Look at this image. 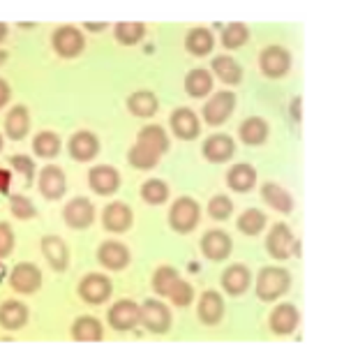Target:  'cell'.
Instances as JSON below:
<instances>
[{
    "mask_svg": "<svg viewBox=\"0 0 344 356\" xmlns=\"http://www.w3.org/2000/svg\"><path fill=\"white\" fill-rule=\"evenodd\" d=\"M197 315L206 326H215L222 322V317H224V298H222L220 291L206 289L204 294L199 296Z\"/></svg>",
    "mask_w": 344,
    "mask_h": 356,
    "instance_id": "e0dca14e",
    "label": "cell"
},
{
    "mask_svg": "<svg viewBox=\"0 0 344 356\" xmlns=\"http://www.w3.org/2000/svg\"><path fill=\"white\" fill-rule=\"evenodd\" d=\"M72 338H74L76 343H99V340L104 338L102 322L90 315L76 317L74 324H72Z\"/></svg>",
    "mask_w": 344,
    "mask_h": 356,
    "instance_id": "d4e9b609",
    "label": "cell"
},
{
    "mask_svg": "<svg viewBox=\"0 0 344 356\" xmlns=\"http://www.w3.org/2000/svg\"><path fill=\"white\" fill-rule=\"evenodd\" d=\"M14 250V232L7 222H0V259L12 254Z\"/></svg>",
    "mask_w": 344,
    "mask_h": 356,
    "instance_id": "bcb514c9",
    "label": "cell"
},
{
    "mask_svg": "<svg viewBox=\"0 0 344 356\" xmlns=\"http://www.w3.org/2000/svg\"><path fill=\"white\" fill-rule=\"evenodd\" d=\"M291 54L284 47H266L259 56V67L268 79H282L291 70Z\"/></svg>",
    "mask_w": 344,
    "mask_h": 356,
    "instance_id": "8992f818",
    "label": "cell"
},
{
    "mask_svg": "<svg viewBox=\"0 0 344 356\" xmlns=\"http://www.w3.org/2000/svg\"><path fill=\"white\" fill-rule=\"evenodd\" d=\"M127 160H130V165L134 169H141V172H148V169H155L157 162H160V155L148 151V148H143L139 144H134L130 148V153H127Z\"/></svg>",
    "mask_w": 344,
    "mask_h": 356,
    "instance_id": "ab89813d",
    "label": "cell"
},
{
    "mask_svg": "<svg viewBox=\"0 0 344 356\" xmlns=\"http://www.w3.org/2000/svg\"><path fill=\"white\" fill-rule=\"evenodd\" d=\"M169 298L176 308H188V305H192V301H195V287H192L188 280L178 277V280L174 282V287H171V291H169Z\"/></svg>",
    "mask_w": 344,
    "mask_h": 356,
    "instance_id": "b9f144b4",
    "label": "cell"
},
{
    "mask_svg": "<svg viewBox=\"0 0 344 356\" xmlns=\"http://www.w3.org/2000/svg\"><path fill=\"white\" fill-rule=\"evenodd\" d=\"M249 282H252V273L245 264H234L222 273V289L229 296H243L249 289Z\"/></svg>",
    "mask_w": 344,
    "mask_h": 356,
    "instance_id": "7402d4cb",
    "label": "cell"
},
{
    "mask_svg": "<svg viewBox=\"0 0 344 356\" xmlns=\"http://www.w3.org/2000/svg\"><path fill=\"white\" fill-rule=\"evenodd\" d=\"M293 232L289 225L284 222H275L270 227L268 236H266V250L270 257H275L279 261L289 259L291 257V250H293Z\"/></svg>",
    "mask_w": 344,
    "mask_h": 356,
    "instance_id": "9c48e42d",
    "label": "cell"
},
{
    "mask_svg": "<svg viewBox=\"0 0 344 356\" xmlns=\"http://www.w3.org/2000/svg\"><path fill=\"white\" fill-rule=\"evenodd\" d=\"M254 291L261 301H277L279 296H284L286 291L291 287V275L286 268H279V266H266L259 270L256 275V284H254Z\"/></svg>",
    "mask_w": 344,
    "mask_h": 356,
    "instance_id": "6da1fadb",
    "label": "cell"
},
{
    "mask_svg": "<svg viewBox=\"0 0 344 356\" xmlns=\"http://www.w3.org/2000/svg\"><path fill=\"white\" fill-rule=\"evenodd\" d=\"M236 227H238V232L245 234V236H256V234H261L263 227H266V216H263L259 209H247L236 220Z\"/></svg>",
    "mask_w": 344,
    "mask_h": 356,
    "instance_id": "8d00e7d4",
    "label": "cell"
},
{
    "mask_svg": "<svg viewBox=\"0 0 344 356\" xmlns=\"http://www.w3.org/2000/svg\"><path fill=\"white\" fill-rule=\"evenodd\" d=\"M42 254L54 270H65L69 264V248L60 236H44L42 238Z\"/></svg>",
    "mask_w": 344,
    "mask_h": 356,
    "instance_id": "cb8c5ba5",
    "label": "cell"
},
{
    "mask_svg": "<svg viewBox=\"0 0 344 356\" xmlns=\"http://www.w3.org/2000/svg\"><path fill=\"white\" fill-rule=\"evenodd\" d=\"M202 222V209L192 197H178L169 209V225L176 234H192Z\"/></svg>",
    "mask_w": 344,
    "mask_h": 356,
    "instance_id": "7a4b0ae2",
    "label": "cell"
},
{
    "mask_svg": "<svg viewBox=\"0 0 344 356\" xmlns=\"http://www.w3.org/2000/svg\"><path fill=\"white\" fill-rule=\"evenodd\" d=\"M10 97H12V90H10V86H7V81L5 79H0V109L10 102Z\"/></svg>",
    "mask_w": 344,
    "mask_h": 356,
    "instance_id": "7dc6e473",
    "label": "cell"
},
{
    "mask_svg": "<svg viewBox=\"0 0 344 356\" xmlns=\"http://www.w3.org/2000/svg\"><path fill=\"white\" fill-rule=\"evenodd\" d=\"M141 199L150 206H162L169 199V185L160 178H148L141 185Z\"/></svg>",
    "mask_w": 344,
    "mask_h": 356,
    "instance_id": "f35d334b",
    "label": "cell"
},
{
    "mask_svg": "<svg viewBox=\"0 0 344 356\" xmlns=\"http://www.w3.org/2000/svg\"><path fill=\"white\" fill-rule=\"evenodd\" d=\"M213 47H215V38L208 28H192L188 33V38H185V49H188L192 56H197V58L208 56L213 51Z\"/></svg>",
    "mask_w": 344,
    "mask_h": 356,
    "instance_id": "d6a6232c",
    "label": "cell"
},
{
    "mask_svg": "<svg viewBox=\"0 0 344 356\" xmlns=\"http://www.w3.org/2000/svg\"><path fill=\"white\" fill-rule=\"evenodd\" d=\"M10 284L19 294H35L42 287V273L40 268L31 264V261H21L12 268L10 273Z\"/></svg>",
    "mask_w": 344,
    "mask_h": 356,
    "instance_id": "7c38bea8",
    "label": "cell"
},
{
    "mask_svg": "<svg viewBox=\"0 0 344 356\" xmlns=\"http://www.w3.org/2000/svg\"><path fill=\"white\" fill-rule=\"evenodd\" d=\"M178 277L181 275H178V270L174 266H160L153 273V291L160 296H169V291Z\"/></svg>",
    "mask_w": 344,
    "mask_h": 356,
    "instance_id": "60d3db41",
    "label": "cell"
},
{
    "mask_svg": "<svg viewBox=\"0 0 344 356\" xmlns=\"http://www.w3.org/2000/svg\"><path fill=\"white\" fill-rule=\"evenodd\" d=\"M137 144L157 153V155H162L169 151V134L164 132V127H160V125H146V127H141Z\"/></svg>",
    "mask_w": 344,
    "mask_h": 356,
    "instance_id": "1f68e13d",
    "label": "cell"
},
{
    "mask_svg": "<svg viewBox=\"0 0 344 356\" xmlns=\"http://www.w3.org/2000/svg\"><path fill=\"white\" fill-rule=\"evenodd\" d=\"M28 322V308L21 301H5L0 305V326L7 331L24 329Z\"/></svg>",
    "mask_w": 344,
    "mask_h": 356,
    "instance_id": "f546056e",
    "label": "cell"
},
{
    "mask_svg": "<svg viewBox=\"0 0 344 356\" xmlns=\"http://www.w3.org/2000/svg\"><path fill=\"white\" fill-rule=\"evenodd\" d=\"M169 123H171V132L183 141H192L202 134V120H199L197 113L188 109V106H178V109L171 113Z\"/></svg>",
    "mask_w": 344,
    "mask_h": 356,
    "instance_id": "8fae6325",
    "label": "cell"
},
{
    "mask_svg": "<svg viewBox=\"0 0 344 356\" xmlns=\"http://www.w3.org/2000/svg\"><path fill=\"white\" fill-rule=\"evenodd\" d=\"M113 35H116L118 44L134 47L146 38V26L139 24V21H120V24L113 26Z\"/></svg>",
    "mask_w": 344,
    "mask_h": 356,
    "instance_id": "d590c367",
    "label": "cell"
},
{
    "mask_svg": "<svg viewBox=\"0 0 344 356\" xmlns=\"http://www.w3.org/2000/svg\"><path fill=\"white\" fill-rule=\"evenodd\" d=\"M139 322L150 333L164 336L171 329V310L157 298H148V301H143V305H139Z\"/></svg>",
    "mask_w": 344,
    "mask_h": 356,
    "instance_id": "3957f363",
    "label": "cell"
},
{
    "mask_svg": "<svg viewBox=\"0 0 344 356\" xmlns=\"http://www.w3.org/2000/svg\"><path fill=\"white\" fill-rule=\"evenodd\" d=\"M60 146H63L60 137L56 132H51V130H44V132L35 134V139H33V151L42 160H54L56 155L60 153Z\"/></svg>",
    "mask_w": 344,
    "mask_h": 356,
    "instance_id": "e575fe53",
    "label": "cell"
},
{
    "mask_svg": "<svg viewBox=\"0 0 344 356\" xmlns=\"http://www.w3.org/2000/svg\"><path fill=\"white\" fill-rule=\"evenodd\" d=\"M227 185L234 192H249L256 185V169L252 165H245V162L234 165L227 172Z\"/></svg>",
    "mask_w": 344,
    "mask_h": 356,
    "instance_id": "4dcf8cb0",
    "label": "cell"
},
{
    "mask_svg": "<svg viewBox=\"0 0 344 356\" xmlns=\"http://www.w3.org/2000/svg\"><path fill=\"white\" fill-rule=\"evenodd\" d=\"M10 165H12L14 172L26 178L28 185L33 183V178H35V162L28 158V155H14V158H10Z\"/></svg>",
    "mask_w": 344,
    "mask_h": 356,
    "instance_id": "f6af8a7d",
    "label": "cell"
},
{
    "mask_svg": "<svg viewBox=\"0 0 344 356\" xmlns=\"http://www.w3.org/2000/svg\"><path fill=\"white\" fill-rule=\"evenodd\" d=\"M5 277V266H3V261H0V280Z\"/></svg>",
    "mask_w": 344,
    "mask_h": 356,
    "instance_id": "db71d44e",
    "label": "cell"
},
{
    "mask_svg": "<svg viewBox=\"0 0 344 356\" xmlns=\"http://www.w3.org/2000/svg\"><path fill=\"white\" fill-rule=\"evenodd\" d=\"M132 209L123 202H111L109 206H104L102 213V225L106 232L111 234H125L132 227Z\"/></svg>",
    "mask_w": 344,
    "mask_h": 356,
    "instance_id": "ac0fdd59",
    "label": "cell"
},
{
    "mask_svg": "<svg viewBox=\"0 0 344 356\" xmlns=\"http://www.w3.org/2000/svg\"><path fill=\"white\" fill-rule=\"evenodd\" d=\"M211 67H213V74L218 76L222 83H227V86H238L243 81V67L234 56H229V54L215 56Z\"/></svg>",
    "mask_w": 344,
    "mask_h": 356,
    "instance_id": "603a6c76",
    "label": "cell"
},
{
    "mask_svg": "<svg viewBox=\"0 0 344 356\" xmlns=\"http://www.w3.org/2000/svg\"><path fill=\"white\" fill-rule=\"evenodd\" d=\"M298 324H300V312L291 303H279L268 317V326L275 336H291L298 329Z\"/></svg>",
    "mask_w": 344,
    "mask_h": 356,
    "instance_id": "9a60e30c",
    "label": "cell"
},
{
    "mask_svg": "<svg viewBox=\"0 0 344 356\" xmlns=\"http://www.w3.org/2000/svg\"><path fill=\"white\" fill-rule=\"evenodd\" d=\"M249 40V31L243 21H234V24H227L224 31H222V47L234 51V49H240L245 42Z\"/></svg>",
    "mask_w": 344,
    "mask_h": 356,
    "instance_id": "74e56055",
    "label": "cell"
},
{
    "mask_svg": "<svg viewBox=\"0 0 344 356\" xmlns=\"http://www.w3.org/2000/svg\"><path fill=\"white\" fill-rule=\"evenodd\" d=\"M231 213H234V202L227 195H215L208 202V216L213 220H229Z\"/></svg>",
    "mask_w": 344,
    "mask_h": 356,
    "instance_id": "7bdbcfd3",
    "label": "cell"
},
{
    "mask_svg": "<svg viewBox=\"0 0 344 356\" xmlns=\"http://www.w3.org/2000/svg\"><path fill=\"white\" fill-rule=\"evenodd\" d=\"M85 28H88V31H92V33H97V31H104L106 24H85Z\"/></svg>",
    "mask_w": 344,
    "mask_h": 356,
    "instance_id": "f907efd6",
    "label": "cell"
},
{
    "mask_svg": "<svg viewBox=\"0 0 344 356\" xmlns=\"http://www.w3.org/2000/svg\"><path fill=\"white\" fill-rule=\"evenodd\" d=\"M5 132L12 141H21L28 137V132H31V113H28L24 104L12 106V111L7 113Z\"/></svg>",
    "mask_w": 344,
    "mask_h": 356,
    "instance_id": "484cf974",
    "label": "cell"
},
{
    "mask_svg": "<svg viewBox=\"0 0 344 356\" xmlns=\"http://www.w3.org/2000/svg\"><path fill=\"white\" fill-rule=\"evenodd\" d=\"M7 185H10V174L0 169V192H7Z\"/></svg>",
    "mask_w": 344,
    "mask_h": 356,
    "instance_id": "681fc988",
    "label": "cell"
},
{
    "mask_svg": "<svg viewBox=\"0 0 344 356\" xmlns=\"http://www.w3.org/2000/svg\"><path fill=\"white\" fill-rule=\"evenodd\" d=\"M0 151H3V134H0Z\"/></svg>",
    "mask_w": 344,
    "mask_h": 356,
    "instance_id": "11a10c76",
    "label": "cell"
},
{
    "mask_svg": "<svg viewBox=\"0 0 344 356\" xmlns=\"http://www.w3.org/2000/svg\"><path fill=\"white\" fill-rule=\"evenodd\" d=\"M88 185L90 190L99 197L116 195L120 188V174L116 167L111 165H97L88 172Z\"/></svg>",
    "mask_w": 344,
    "mask_h": 356,
    "instance_id": "ba28073f",
    "label": "cell"
},
{
    "mask_svg": "<svg viewBox=\"0 0 344 356\" xmlns=\"http://www.w3.org/2000/svg\"><path fill=\"white\" fill-rule=\"evenodd\" d=\"M109 326L116 331H132L139 324V303H134L132 298H120L109 308Z\"/></svg>",
    "mask_w": 344,
    "mask_h": 356,
    "instance_id": "30bf717a",
    "label": "cell"
},
{
    "mask_svg": "<svg viewBox=\"0 0 344 356\" xmlns=\"http://www.w3.org/2000/svg\"><path fill=\"white\" fill-rule=\"evenodd\" d=\"M65 190H67V181H65V172H63L60 167L47 165L44 169H42V172H40V192H42V197L56 202V199L65 197Z\"/></svg>",
    "mask_w": 344,
    "mask_h": 356,
    "instance_id": "44dd1931",
    "label": "cell"
},
{
    "mask_svg": "<svg viewBox=\"0 0 344 356\" xmlns=\"http://www.w3.org/2000/svg\"><path fill=\"white\" fill-rule=\"evenodd\" d=\"M5 60H7V51H3V49H0V67L5 65Z\"/></svg>",
    "mask_w": 344,
    "mask_h": 356,
    "instance_id": "f5cc1de1",
    "label": "cell"
},
{
    "mask_svg": "<svg viewBox=\"0 0 344 356\" xmlns=\"http://www.w3.org/2000/svg\"><path fill=\"white\" fill-rule=\"evenodd\" d=\"M7 38V24H3V21H0V42H3Z\"/></svg>",
    "mask_w": 344,
    "mask_h": 356,
    "instance_id": "816d5d0a",
    "label": "cell"
},
{
    "mask_svg": "<svg viewBox=\"0 0 344 356\" xmlns=\"http://www.w3.org/2000/svg\"><path fill=\"white\" fill-rule=\"evenodd\" d=\"M300 102H303L300 97H296V99L291 102V118L296 120V123H300Z\"/></svg>",
    "mask_w": 344,
    "mask_h": 356,
    "instance_id": "c3c4849f",
    "label": "cell"
},
{
    "mask_svg": "<svg viewBox=\"0 0 344 356\" xmlns=\"http://www.w3.org/2000/svg\"><path fill=\"white\" fill-rule=\"evenodd\" d=\"M231 248H234L231 236L222 229L206 232L202 238V252H204V257L211 261H224L229 254H231Z\"/></svg>",
    "mask_w": 344,
    "mask_h": 356,
    "instance_id": "2e32d148",
    "label": "cell"
},
{
    "mask_svg": "<svg viewBox=\"0 0 344 356\" xmlns=\"http://www.w3.org/2000/svg\"><path fill=\"white\" fill-rule=\"evenodd\" d=\"M10 211H12V216L19 218V220H31V218L38 216L33 202L24 195H12L10 197Z\"/></svg>",
    "mask_w": 344,
    "mask_h": 356,
    "instance_id": "ee69618b",
    "label": "cell"
},
{
    "mask_svg": "<svg viewBox=\"0 0 344 356\" xmlns=\"http://www.w3.org/2000/svg\"><path fill=\"white\" fill-rule=\"evenodd\" d=\"M236 111V95L231 90H218L204 104V120L206 125H224L231 113Z\"/></svg>",
    "mask_w": 344,
    "mask_h": 356,
    "instance_id": "5b68a950",
    "label": "cell"
},
{
    "mask_svg": "<svg viewBox=\"0 0 344 356\" xmlns=\"http://www.w3.org/2000/svg\"><path fill=\"white\" fill-rule=\"evenodd\" d=\"M185 90L190 97H206L213 90V74L204 67H197L185 76Z\"/></svg>",
    "mask_w": 344,
    "mask_h": 356,
    "instance_id": "836d02e7",
    "label": "cell"
},
{
    "mask_svg": "<svg viewBox=\"0 0 344 356\" xmlns=\"http://www.w3.org/2000/svg\"><path fill=\"white\" fill-rule=\"evenodd\" d=\"M51 44L60 58H76L85 49V40H83V33L79 31L76 26H60V28H56Z\"/></svg>",
    "mask_w": 344,
    "mask_h": 356,
    "instance_id": "52a82bcc",
    "label": "cell"
},
{
    "mask_svg": "<svg viewBox=\"0 0 344 356\" xmlns=\"http://www.w3.org/2000/svg\"><path fill=\"white\" fill-rule=\"evenodd\" d=\"M63 218H65V225L72 227V229H85L95 220V206H92L90 199L74 197L63 209Z\"/></svg>",
    "mask_w": 344,
    "mask_h": 356,
    "instance_id": "4fadbf2b",
    "label": "cell"
},
{
    "mask_svg": "<svg viewBox=\"0 0 344 356\" xmlns=\"http://www.w3.org/2000/svg\"><path fill=\"white\" fill-rule=\"evenodd\" d=\"M127 109L137 118H153L160 109V99L153 90H137L127 97Z\"/></svg>",
    "mask_w": 344,
    "mask_h": 356,
    "instance_id": "4316f807",
    "label": "cell"
},
{
    "mask_svg": "<svg viewBox=\"0 0 344 356\" xmlns=\"http://www.w3.org/2000/svg\"><path fill=\"white\" fill-rule=\"evenodd\" d=\"M261 199L277 213H291L293 211L291 192L284 190L282 185H277V183H263L261 185Z\"/></svg>",
    "mask_w": 344,
    "mask_h": 356,
    "instance_id": "f1b7e54d",
    "label": "cell"
},
{
    "mask_svg": "<svg viewBox=\"0 0 344 356\" xmlns=\"http://www.w3.org/2000/svg\"><path fill=\"white\" fill-rule=\"evenodd\" d=\"M268 132H270V127H268L266 120H263L261 116H252V118H247L240 123L238 137L245 146H261L263 141L268 139Z\"/></svg>",
    "mask_w": 344,
    "mask_h": 356,
    "instance_id": "83f0119b",
    "label": "cell"
},
{
    "mask_svg": "<svg viewBox=\"0 0 344 356\" xmlns=\"http://www.w3.org/2000/svg\"><path fill=\"white\" fill-rule=\"evenodd\" d=\"M132 254H130V248L120 241H104L102 245L97 248V261L102 264L106 270H123L130 264Z\"/></svg>",
    "mask_w": 344,
    "mask_h": 356,
    "instance_id": "5bb4252c",
    "label": "cell"
},
{
    "mask_svg": "<svg viewBox=\"0 0 344 356\" xmlns=\"http://www.w3.org/2000/svg\"><path fill=\"white\" fill-rule=\"evenodd\" d=\"M204 158L213 165H224L234 158L236 153V144L229 134H211L206 141H204Z\"/></svg>",
    "mask_w": 344,
    "mask_h": 356,
    "instance_id": "d6986e66",
    "label": "cell"
},
{
    "mask_svg": "<svg viewBox=\"0 0 344 356\" xmlns=\"http://www.w3.org/2000/svg\"><path fill=\"white\" fill-rule=\"evenodd\" d=\"M111 294H113V284L109 277L102 273H88L79 282V296H81V301L90 305L106 303L111 298Z\"/></svg>",
    "mask_w": 344,
    "mask_h": 356,
    "instance_id": "277c9868",
    "label": "cell"
},
{
    "mask_svg": "<svg viewBox=\"0 0 344 356\" xmlns=\"http://www.w3.org/2000/svg\"><path fill=\"white\" fill-rule=\"evenodd\" d=\"M67 151L72 155V160L90 162V160H95V155L99 153V139L88 130H79V132L72 134Z\"/></svg>",
    "mask_w": 344,
    "mask_h": 356,
    "instance_id": "ffe728a7",
    "label": "cell"
}]
</instances>
